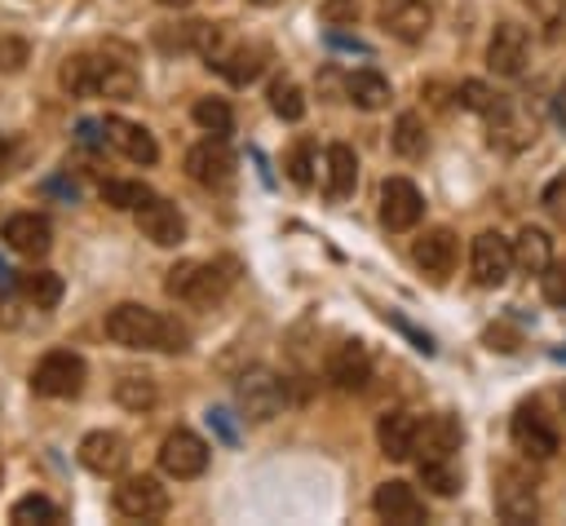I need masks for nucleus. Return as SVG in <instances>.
Returning a JSON list of instances; mask_svg holds the SVG:
<instances>
[{"label":"nucleus","instance_id":"obj_13","mask_svg":"<svg viewBox=\"0 0 566 526\" xmlns=\"http://www.w3.org/2000/svg\"><path fill=\"white\" fill-rule=\"evenodd\" d=\"M526 62H531V35L517 22H500L486 44V66L504 80H517L526 71Z\"/></svg>","mask_w":566,"mask_h":526},{"label":"nucleus","instance_id":"obj_8","mask_svg":"<svg viewBox=\"0 0 566 526\" xmlns=\"http://www.w3.org/2000/svg\"><path fill=\"white\" fill-rule=\"evenodd\" d=\"M469 270H473V283L478 287H500L509 274H513V243L495 230H482L473 239V252H469Z\"/></svg>","mask_w":566,"mask_h":526},{"label":"nucleus","instance_id":"obj_46","mask_svg":"<svg viewBox=\"0 0 566 526\" xmlns=\"http://www.w3.org/2000/svg\"><path fill=\"white\" fill-rule=\"evenodd\" d=\"M248 4H261V9H270V4H279V0H248Z\"/></svg>","mask_w":566,"mask_h":526},{"label":"nucleus","instance_id":"obj_10","mask_svg":"<svg viewBox=\"0 0 566 526\" xmlns=\"http://www.w3.org/2000/svg\"><path fill=\"white\" fill-rule=\"evenodd\" d=\"M133 217H137V230H142L155 248H177V243L186 239V217L177 212V203H168V199H159V194H146V199L133 208Z\"/></svg>","mask_w":566,"mask_h":526},{"label":"nucleus","instance_id":"obj_17","mask_svg":"<svg viewBox=\"0 0 566 526\" xmlns=\"http://www.w3.org/2000/svg\"><path fill=\"white\" fill-rule=\"evenodd\" d=\"M380 27H385L394 40L416 44V40H424L429 27H433V4H429V0H385V4H380Z\"/></svg>","mask_w":566,"mask_h":526},{"label":"nucleus","instance_id":"obj_19","mask_svg":"<svg viewBox=\"0 0 566 526\" xmlns=\"http://www.w3.org/2000/svg\"><path fill=\"white\" fill-rule=\"evenodd\" d=\"M0 239L18 252V256H44L49 248H53V225H49V217H40V212H13L9 221H4V230H0Z\"/></svg>","mask_w":566,"mask_h":526},{"label":"nucleus","instance_id":"obj_14","mask_svg":"<svg viewBox=\"0 0 566 526\" xmlns=\"http://www.w3.org/2000/svg\"><path fill=\"white\" fill-rule=\"evenodd\" d=\"M424 217V194L407 177H385L380 186V221L385 230H411Z\"/></svg>","mask_w":566,"mask_h":526},{"label":"nucleus","instance_id":"obj_24","mask_svg":"<svg viewBox=\"0 0 566 526\" xmlns=\"http://www.w3.org/2000/svg\"><path fill=\"white\" fill-rule=\"evenodd\" d=\"M486 115H491V141H500V146H509V150H522L526 141H535V119H531L522 106L495 102Z\"/></svg>","mask_w":566,"mask_h":526},{"label":"nucleus","instance_id":"obj_23","mask_svg":"<svg viewBox=\"0 0 566 526\" xmlns=\"http://www.w3.org/2000/svg\"><path fill=\"white\" fill-rule=\"evenodd\" d=\"M416 429H420V420H416L411 411H385V415L376 420L380 455H389V460H411V451H416Z\"/></svg>","mask_w":566,"mask_h":526},{"label":"nucleus","instance_id":"obj_38","mask_svg":"<svg viewBox=\"0 0 566 526\" xmlns=\"http://www.w3.org/2000/svg\"><path fill=\"white\" fill-rule=\"evenodd\" d=\"M455 97H460V106H464V111H482V115H486V111L500 102V97H495V93H491L482 80H464V84L455 88Z\"/></svg>","mask_w":566,"mask_h":526},{"label":"nucleus","instance_id":"obj_5","mask_svg":"<svg viewBox=\"0 0 566 526\" xmlns=\"http://www.w3.org/2000/svg\"><path fill=\"white\" fill-rule=\"evenodd\" d=\"M84 376H88V367H84L80 354H71V349H49V354L35 362V371H31V389H35L40 398H75V393L84 389Z\"/></svg>","mask_w":566,"mask_h":526},{"label":"nucleus","instance_id":"obj_16","mask_svg":"<svg viewBox=\"0 0 566 526\" xmlns=\"http://www.w3.org/2000/svg\"><path fill=\"white\" fill-rule=\"evenodd\" d=\"M80 464L97 477H119L128 469V442L111 429H93L80 438Z\"/></svg>","mask_w":566,"mask_h":526},{"label":"nucleus","instance_id":"obj_35","mask_svg":"<svg viewBox=\"0 0 566 526\" xmlns=\"http://www.w3.org/2000/svg\"><path fill=\"white\" fill-rule=\"evenodd\" d=\"M420 469V482L433 491V495H455L460 491V460H438V464H416Z\"/></svg>","mask_w":566,"mask_h":526},{"label":"nucleus","instance_id":"obj_6","mask_svg":"<svg viewBox=\"0 0 566 526\" xmlns=\"http://www.w3.org/2000/svg\"><path fill=\"white\" fill-rule=\"evenodd\" d=\"M115 513H124L128 522H155L168 513V486L150 473H137V477H124L115 486Z\"/></svg>","mask_w":566,"mask_h":526},{"label":"nucleus","instance_id":"obj_40","mask_svg":"<svg viewBox=\"0 0 566 526\" xmlns=\"http://www.w3.org/2000/svg\"><path fill=\"white\" fill-rule=\"evenodd\" d=\"M27 57H31L27 40H18V35H0V71H22Z\"/></svg>","mask_w":566,"mask_h":526},{"label":"nucleus","instance_id":"obj_18","mask_svg":"<svg viewBox=\"0 0 566 526\" xmlns=\"http://www.w3.org/2000/svg\"><path fill=\"white\" fill-rule=\"evenodd\" d=\"M186 172L199 186H226L234 177V155H230L226 137H208V141L190 146L186 150Z\"/></svg>","mask_w":566,"mask_h":526},{"label":"nucleus","instance_id":"obj_26","mask_svg":"<svg viewBox=\"0 0 566 526\" xmlns=\"http://www.w3.org/2000/svg\"><path fill=\"white\" fill-rule=\"evenodd\" d=\"M323 164H327V194H332L336 203L349 199L354 186H358V155H354L345 141H332L327 155H323Z\"/></svg>","mask_w":566,"mask_h":526},{"label":"nucleus","instance_id":"obj_45","mask_svg":"<svg viewBox=\"0 0 566 526\" xmlns=\"http://www.w3.org/2000/svg\"><path fill=\"white\" fill-rule=\"evenodd\" d=\"M4 164H9V150H4V141H0V177H4Z\"/></svg>","mask_w":566,"mask_h":526},{"label":"nucleus","instance_id":"obj_2","mask_svg":"<svg viewBox=\"0 0 566 526\" xmlns=\"http://www.w3.org/2000/svg\"><path fill=\"white\" fill-rule=\"evenodd\" d=\"M62 88L71 97H115V102H128L137 93V75L124 62L75 53V57L62 62Z\"/></svg>","mask_w":566,"mask_h":526},{"label":"nucleus","instance_id":"obj_33","mask_svg":"<svg viewBox=\"0 0 566 526\" xmlns=\"http://www.w3.org/2000/svg\"><path fill=\"white\" fill-rule=\"evenodd\" d=\"M62 513H57V504L49 499V495H22L13 508H9V522H18V526H53Z\"/></svg>","mask_w":566,"mask_h":526},{"label":"nucleus","instance_id":"obj_22","mask_svg":"<svg viewBox=\"0 0 566 526\" xmlns=\"http://www.w3.org/2000/svg\"><path fill=\"white\" fill-rule=\"evenodd\" d=\"M327 376H332L336 389H363L371 380V354H367V345L363 340L336 345L332 358H327Z\"/></svg>","mask_w":566,"mask_h":526},{"label":"nucleus","instance_id":"obj_31","mask_svg":"<svg viewBox=\"0 0 566 526\" xmlns=\"http://www.w3.org/2000/svg\"><path fill=\"white\" fill-rule=\"evenodd\" d=\"M115 402L124 411H150L159 402V389H155L150 376H119L115 380Z\"/></svg>","mask_w":566,"mask_h":526},{"label":"nucleus","instance_id":"obj_44","mask_svg":"<svg viewBox=\"0 0 566 526\" xmlns=\"http://www.w3.org/2000/svg\"><path fill=\"white\" fill-rule=\"evenodd\" d=\"M159 4H168V9H186L190 0H159Z\"/></svg>","mask_w":566,"mask_h":526},{"label":"nucleus","instance_id":"obj_9","mask_svg":"<svg viewBox=\"0 0 566 526\" xmlns=\"http://www.w3.org/2000/svg\"><path fill=\"white\" fill-rule=\"evenodd\" d=\"M509 433H513V446H517L526 460H548V455L557 451V429H553V420H548L535 402H522V407L513 411Z\"/></svg>","mask_w":566,"mask_h":526},{"label":"nucleus","instance_id":"obj_28","mask_svg":"<svg viewBox=\"0 0 566 526\" xmlns=\"http://www.w3.org/2000/svg\"><path fill=\"white\" fill-rule=\"evenodd\" d=\"M548 261H553V239H548L544 230L526 225V230L513 239V265H517L522 274H544Z\"/></svg>","mask_w":566,"mask_h":526},{"label":"nucleus","instance_id":"obj_3","mask_svg":"<svg viewBox=\"0 0 566 526\" xmlns=\"http://www.w3.org/2000/svg\"><path fill=\"white\" fill-rule=\"evenodd\" d=\"M230 287H234V261H181L164 278V292L186 305H217Z\"/></svg>","mask_w":566,"mask_h":526},{"label":"nucleus","instance_id":"obj_34","mask_svg":"<svg viewBox=\"0 0 566 526\" xmlns=\"http://www.w3.org/2000/svg\"><path fill=\"white\" fill-rule=\"evenodd\" d=\"M270 111H274L279 119H287V124H296V119L305 115V93H301V84H296V80H274V84H270Z\"/></svg>","mask_w":566,"mask_h":526},{"label":"nucleus","instance_id":"obj_39","mask_svg":"<svg viewBox=\"0 0 566 526\" xmlns=\"http://www.w3.org/2000/svg\"><path fill=\"white\" fill-rule=\"evenodd\" d=\"M318 18L327 27H354L358 22V0H323L318 4Z\"/></svg>","mask_w":566,"mask_h":526},{"label":"nucleus","instance_id":"obj_25","mask_svg":"<svg viewBox=\"0 0 566 526\" xmlns=\"http://www.w3.org/2000/svg\"><path fill=\"white\" fill-rule=\"evenodd\" d=\"M265 57H270L265 44H230L212 66H217L230 84H252V80L265 71Z\"/></svg>","mask_w":566,"mask_h":526},{"label":"nucleus","instance_id":"obj_1","mask_svg":"<svg viewBox=\"0 0 566 526\" xmlns=\"http://www.w3.org/2000/svg\"><path fill=\"white\" fill-rule=\"evenodd\" d=\"M106 336L124 349H155V354H181L190 340V332L177 318H168L150 305H137V301L106 309Z\"/></svg>","mask_w":566,"mask_h":526},{"label":"nucleus","instance_id":"obj_47","mask_svg":"<svg viewBox=\"0 0 566 526\" xmlns=\"http://www.w3.org/2000/svg\"><path fill=\"white\" fill-rule=\"evenodd\" d=\"M562 407H566V389H562Z\"/></svg>","mask_w":566,"mask_h":526},{"label":"nucleus","instance_id":"obj_37","mask_svg":"<svg viewBox=\"0 0 566 526\" xmlns=\"http://www.w3.org/2000/svg\"><path fill=\"white\" fill-rule=\"evenodd\" d=\"M539 292H544L548 305L566 309V261H548V270L539 274Z\"/></svg>","mask_w":566,"mask_h":526},{"label":"nucleus","instance_id":"obj_43","mask_svg":"<svg viewBox=\"0 0 566 526\" xmlns=\"http://www.w3.org/2000/svg\"><path fill=\"white\" fill-rule=\"evenodd\" d=\"M557 119L566 124V80H562V88H557Z\"/></svg>","mask_w":566,"mask_h":526},{"label":"nucleus","instance_id":"obj_20","mask_svg":"<svg viewBox=\"0 0 566 526\" xmlns=\"http://www.w3.org/2000/svg\"><path fill=\"white\" fill-rule=\"evenodd\" d=\"M455 256H460V243H455V234H451L447 225H433V230H424V234L411 243V261H416L429 278H447V274L455 270Z\"/></svg>","mask_w":566,"mask_h":526},{"label":"nucleus","instance_id":"obj_4","mask_svg":"<svg viewBox=\"0 0 566 526\" xmlns=\"http://www.w3.org/2000/svg\"><path fill=\"white\" fill-rule=\"evenodd\" d=\"M234 402H239L243 420L265 424V420H274V415L283 411L287 389H283V380H279L270 367H248V371L239 376V385H234Z\"/></svg>","mask_w":566,"mask_h":526},{"label":"nucleus","instance_id":"obj_41","mask_svg":"<svg viewBox=\"0 0 566 526\" xmlns=\"http://www.w3.org/2000/svg\"><path fill=\"white\" fill-rule=\"evenodd\" d=\"M287 177H292L296 186H310V181H314V172H310V146H296V150L287 155Z\"/></svg>","mask_w":566,"mask_h":526},{"label":"nucleus","instance_id":"obj_11","mask_svg":"<svg viewBox=\"0 0 566 526\" xmlns=\"http://www.w3.org/2000/svg\"><path fill=\"white\" fill-rule=\"evenodd\" d=\"M460 442H464V429L455 415L438 411L429 415L420 429H416V464H438V460H455L460 455Z\"/></svg>","mask_w":566,"mask_h":526},{"label":"nucleus","instance_id":"obj_32","mask_svg":"<svg viewBox=\"0 0 566 526\" xmlns=\"http://www.w3.org/2000/svg\"><path fill=\"white\" fill-rule=\"evenodd\" d=\"M190 115H195V124H199L203 133H212V137H226V133L234 128V111H230L226 97H199Z\"/></svg>","mask_w":566,"mask_h":526},{"label":"nucleus","instance_id":"obj_36","mask_svg":"<svg viewBox=\"0 0 566 526\" xmlns=\"http://www.w3.org/2000/svg\"><path fill=\"white\" fill-rule=\"evenodd\" d=\"M146 194H150V190H146L142 181H102V199H106L111 208H119V212H133Z\"/></svg>","mask_w":566,"mask_h":526},{"label":"nucleus","instance_id":"obj_30","mask_svg":"<svg viewBox=\"0 0 566 526\" xmlns=\"http://www.w3.org/2000/svg\"><path fill=\"white\" fill-rule=\"evenodd\" d=\"M389 141H394V150H398L402 159H420L424 146H429V137H424V119H420L416 111H402V115L394 119Z\"/></svg>","mask_w":566,"mask_h":526},{"label":"nucleus","instance_id":"obj_21","mask_svg":"<svg viewBox=\"0 0 566 526\" xmlns=\"http://www.w3.org/2000/svg\"><path fill=\"white\" fill-rule=\"evenodd\" d=\"M102 133H106V141L124 155V159H133V164H155L159 159V141L142 128V124H133V119H119V115H111L106 124H102Z\"/></svg>","mask_w":566,"mask_h":526},{"label":"nucleus","instance_id":"obj_15","mask_svg":"<svg viewBox=\"0 0 566 526\" xmlns=\"http://www.w3.org/2000/svg\"><path fill=\"white\" fill-rule=\"evenodd\" d=\"M371 508H376V517L389 522V526H420V522H424V499H420V491H416L411 482H398V477L376 486Z\"/></svg>","mask_w":566,"mask_h":526},{"label":"nucleus","instance_id":"obj_42","mask_svg":"<svg viewBox=\"0 0 566 526\" xmlns=\"http://www.w3.org/2000/svg\"><path fill=\"white\" fill-rule=\"evenodd\" d=\"M526 4H531V13H535L539 22H548V27H553L557 13H562V0H526Z\"/></svg>","mask_w":566,"mask_h":526},{"label":"nucleus","instance_id":"obj_27","mask_svg":"<svg viewBox=\"0 0 566 526\" xmlns=\"http://www.w3.org/2000/svg\"><path fill=\"white\" fill-rule=\"evenodd\" d=\"M345 97L358 106V111H380V106H389V80L380 75V71H371V66H363V71H349V80H345Z\"/></svg>","mask_w":566,"mask_h":526},{"label":"nucleus","instance_id":"obj_12","mask_svg":"<svg viewBox=\"0 0 566 526\" xmlns=\"http://www.w3.org/2000/svg\"><path fill=\"white\" fill-rule=\"evenodd\" d=\"M495 513L504 522H535V513H539L535 482L522 469H513V464H504L495 473Z\"/></svg>","mask_w":566,"mask_h":526},{"label":"nucleus","instance_id":"obj_29","mask_svg":"<svg viewBox=\"0 0 566 526\" xmlns=\"http://www.w3.org/2000/svg\"><path fill=\"white\" fill-rule=\"evenodd\" d=\"M18 292L35 305V309H53L62 301V278L53 270H22L18 274Z\"/></svg>","mask_w":566,"mask_h":526},{"label":"nucleus","instance_id":"obj_7","mask_svg":"<svg viewBox=\"0 0 566 526\" xmlns=\"http://www.w3.org/2000/svg\"><path fill=\"white\" fill-rule=\"evenodd\" d=\"M159 469L177 482H190L208 469V442L195 433V429H172L164 442H159Z\"/></svg>","mask_w":566,"mask_h":526}]
</instances>
